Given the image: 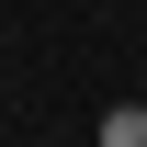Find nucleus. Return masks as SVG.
<instances>
[{
    "label": "nucleus",
    "mask_w": 147,
    "mask_h": 147,
    "mask_svg": "<svg viewBox=\"0 0 147 147\" xmlns=\"http://www.w3.org/2000/svg\"><path fill=\"white\" fill-rule=\"evenodd\" d=\"M91 136H102V147H147V102H102Z\"/></svg>",
    "instance_id": "nucleus-1"
}]
</instances>
